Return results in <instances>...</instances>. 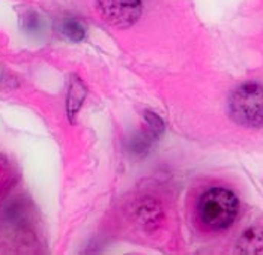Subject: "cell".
<instances>
[{
    "label": "cell",
    "mask_w": 263,
    "mask_h": 255,
    "mask_svg": "<svg viewBox=\"0 0 263 255\" xmlns=\"http://www.w3.org/2000/svg\"><path fill=\"white\" fill-rule=\"evenodd\" d=\"M196 213L204 228L211 231H223L232 227L239 215V200L233 191L214 186L200 195Z\"/></svg>",
    "instance_id": "6da1fadb"
},
{
    "label": "cell",
    "mask_w": 263,
    "mask_h": 255,
    "mask_svg": "<svg viewBox=\"0 0 263 255\" xmlns=\"http://www.w3.org/2000/svg\"><path fill=\"white\" fill-rule=\"evenodd\" d=\"M229 116L245 128L263 126V84L243 83L229 96Z\"/></svg>",
    "instance_id": "7a4b0ae2"
},
{
    "label": "cell",
    "mask_w": 263,
    "mask_h": 255,
    "mask_svg": "<svg viewBox=\"0 0 263 255\" xmlns=\"http://www.w3.org/2000/svg\"><path fill=\"white\" fill-rule=\"evenodd\" d=\"M102 20L118 29H128L142 17V0H97Z\"/></svg>",
    "instance_id": "3957f363"
},
{
    "label": "cell",
    "mask_w": 263,
    "mask_h": 255,
    "mask_svg": "<svg viewBox=\"0 0 263 255\" xmlns=\"http://www.w3.org/2000/svg\"><path fill=\"white\" fill-rule=\"evenodd\" d=\"M84 98H86V87L83 81L77 77H72L69 81V90H68V98H66V111L71 120L79 113Z\"/></svg>",
    "instance_id": "277c9868"
},
{
    "label": "cell",
    "mask_w": 263,
    "mask_h": 255,
    "mask_svg": "<svg viewBox=\"0 0 263 255\" xmlns=\"http://www.w3.org/2000/svg\"><path fill=\"white\" fill-rule=\"evenodd\" d=\"M238 251L243 254L263 252V228H251L241 237Z\"/></svg>",
    "instance_id": "5b68a950"
},
{
    "label": "cell",
    "mask_w": 263,
    "mask_h": 255,
    "mask_svg": "<svg viewBox=\"0 0 263 255\" xmlns=\"http://www.w3.org/2000/svg\"><path fill=\"white\" fill-rule=\"evenodd\" d=\"M139 218H142L143 224H157L161 218L160 206L155 201H143L140 207L137 209Z\"/></svg>",
    "instance_id": "8992f818"
},
{
    "label": "cell",
    "mask_w": 263,
    "mask_h": 255,
    "mask_svg": "<svg viewBox=\"0 0 263 255\" xmlns=\"http://www.w3.org/2000/svg\"><path fill=\"white\" fill-rule=\"evenodd\" d=\"M63 33L72 41H81L84 36V27L77 20H66L63 23Z\"/></svg>",
    "instance_id": "52a82bcc"
}]
</instances>
